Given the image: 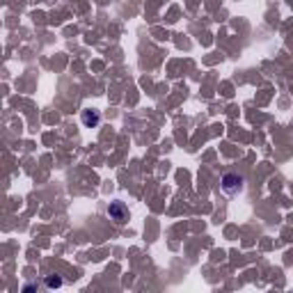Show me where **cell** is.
I'll return each mask as SVG.
<instances>
[{"label": "cell", "mask_w": 293, "mask_h": 293, "mask_svg": "<svg viewBox=\"0 0 293 293\" xmlns=\"http://www.w3.org/2000/svg\"><path fill=\"white\" fill-rule=\"evenodd\" d=\"M105 213H108V218L112 220L114 224H126L128 220H131L128 206L124 204V201H110L108 209H105Z\"/></svg>", "instance_id": "obj_1"}, {"label": "cell", "mask_w": 293, "mask_h": 293, "mask_svg": "<svg viewBox=\"0 0 293 293\" xmlns=\"http://www.w3.org/2000/svg\"><path fill=\"white\" fill-rule=\"evenodd\" d=\"M243 183H245V179H243L241 174L227 172V174L222 177V181H220V186H222V192H224V195H238V192L243 190Z\"/></svg>", "instance_id": "obj_2"}, {"label": "cell", "mask_w": 293, "mask_h": 293, "mask_svg": "<svg viewBox=\"0 0 293 293\" xmlns=\"http://www.w3.org/2000/svg\"><path fill=\"white\" fill-rule=\"evenodd\" d=\"M80 119H82V126L94 128V126H99L101 114H99V110H94V108H85L80 112Z\"/></svg>", "instance_id": "obj_3"}, {"label": "cell", "mask_w": 293, "mask_h": 293, "mask_svg": "<svg viewBox=\"0 0 293 293\" xmlns=\"http://www.w3.org/2000/svg\"><path fill=\"white\" fill-rule=\"evenodd\" d=\"M44 284L48 288H60V286H62V277H60V275H46Z\"/></svg>", "instance_id": "obj_4"}]
</instances>
